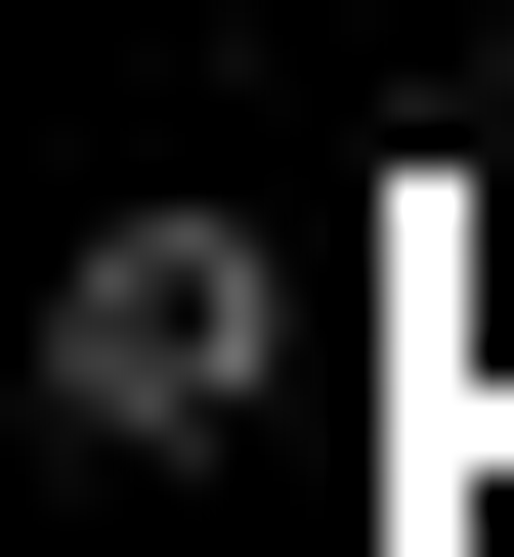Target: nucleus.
Wrapping results in <instances>:
<instances>
[{
	"label": "nucleus",
	"instance_id": "1",
	"mask_svg": "<svg viewBox=\"0 0 514 557\" xmlns=\"http://www.w3.org/2000/svg\"><path fill=\"white\" fill-rule=\"evenodd\" d=\"M43 429H86V472H172V429H258V214H129V258L43 300Z\"/></svg>",
	"mask_w": 514,
	"mask_h": 557
}]
</instances>
